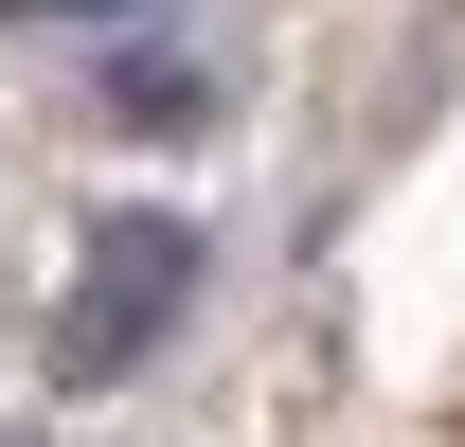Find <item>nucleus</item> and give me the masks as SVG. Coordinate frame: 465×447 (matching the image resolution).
I'll return each mask as SVG.
<instances>
[{"instance_id":"obj_1","label":"nucleus","mask_w":465,"mask_h":447,"mask_svg":"<svg viewBox=\"0 0 465 447\" xmlns=\"http://www.w3.org/2000/svg\"><path fill=\"white\" fill-rule=\"evenodd\" d=\"M179 304H197V233H179V215H108L90 269H72V304H54V393H108Z\"/></svg>"}]
</instances>
